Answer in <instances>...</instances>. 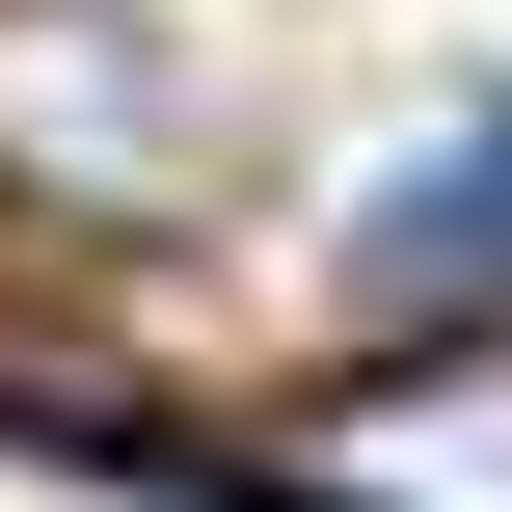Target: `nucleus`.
<instances>
[{
  "mask_svg": "<svg viewBox=\"0 0 512 512\" xmlns=\"http://www.w3.org/2000/svg\"><path fill=\"white\" fill-rule=\"evenodd\" d=\"M270 512H512V324L351 378V405H297V432H270Z\"/></svg>",
  "mask_w": 512,
  "mask_h": 512,
  "instance_id": "1",
  "label": "nucleus"
},
{
  "mask_svg": "<svg viewBox=\"0 0 512 512\" xmlns=\"http://www.w3.org/2000/svg\"><path fill=\"white\" fill-rule=\"evenodd\" d=\"M0 108H54V135H27V162H81V189H162V162H189V135H162V108H189V81H162V54H135V81H108V54H81V27H0Z\"/></svg>",
  "mask_w": 512,
  "mask_h": 512,
  "instance_id": "2",
  "label": "nucleus"
},
{
  "mask_svg": "<svg viewBox=\"0 0 512 512\" xmlns=\"http://www.w3.org/2000/svg\"><path fill=\"white\" fill-rule=\"evenodd\" d=\"M486 216H512V108H459V162L378 189V243H486Z\"/></svg>",
  "mask_w": 512,
  "mask_h": 512,
  "instance_id": "3",
  "label": "nucleus"
}]
</instances>
